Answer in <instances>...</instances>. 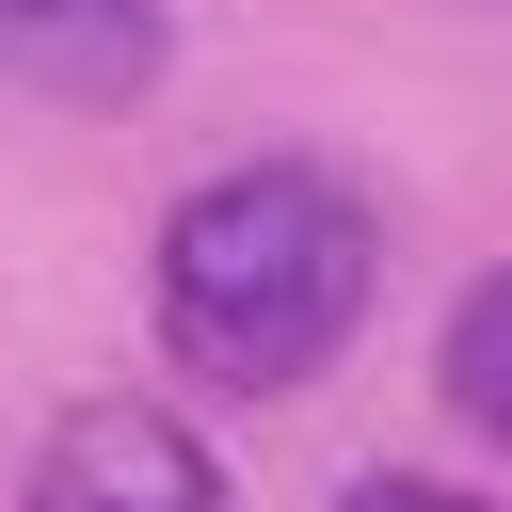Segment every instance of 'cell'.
<instances>
[{"label": "cell", "instance_id": "obj_1", "mask_svg": "<svg viewBox=\"0 0 512 512\" xmlns=\"http://www.w3.org/2000/svg\"><path fill=\"white\" fill-rule=\"evenodd\" d=\"M368 288H384V224L320 160H240L160 224V352L240 400H288L304 368H336Z\"/></svg>", "mask_w": 512, "mask_h": 512}, {"label": "cell", "instance_id": "obj_3", "mask_svg": "<svg viewBox=\"0 0 512 512\" xmlns=\"http://www.w3.org/2000/svg\"><path fill=\"white\" fill-rule=\"evenodd\" d=\"M160 80V16L144 0H0V96H144Z\"/></svg>", "mask_w": 512, "mask_h": 512}, {"label": "cell", "instance_id": "obj_4", "mask_svg": "<svg viewBox=\"0 0 512 512\" xmlns=\"http://www.w3.org/2000/svg\"><path fill=\"white\" fill-rule=\"evenodd\" d=\"M448 416L512 448V272H480V288L448 304Z\"/></svg>", "mask_w": 512, "mask_h": 512}, {"label": "cell", "instance_id": "obj_5", "mask_svg": "<svg viewBox=\"0 0 512 512\" xmlns=\"http://www.w3.org/2000/svg\"><path fill=\"white\" fill-rule=\"evenodd\" d=\"M336 512H480V496H448V480H352Z\"/></svg>", "mask_w": 512, "mask_h": 512}, {"label": "cell", "instance_id": "obj_2", "mask_svg": "<svg viewBox=\"0 0 512 512\" xmlns=\"http://www.w3.org/2000/svg\"><path fill=\"white\" fill-rule=\"evenodd\" d=\"M32 512H224V464L160 400H80L32 448Z\"/></svg>", "mask_w": 512, "mask_h": 512}]
</instances>
